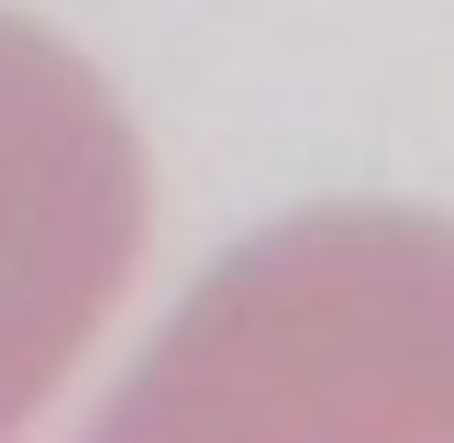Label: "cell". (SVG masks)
<instances>
[{
    "mask_svg": "<svg viewBox=\"0 0 454 443\" xmlns=\"http://www.w3.org/2000/svg\"><path fill=\"white\" fill-rule=\"evenodd\" d=\"M122 432H454V233L333 211L266 233L189 299L155 366L111 399Z\"/></svg>",
    "mask_w": 454,
    "mask_h": 443,
    "instance_id": "obj_1",
    "label": "cell"
},
{
    "mask_svg": "<svg viewBox=\"0 0 454 443\" xmlns=\"http://www.w3.org/2000/svg\"><path fill=\"white\" fill-rule=\"evenodd\" d=\"M145 255V144L89 56L0 12V432L56 399Z\"/></svg>",
    "mask_w": 454,
    "mask_h": 443,
    "instance_id": "obj_2",
    "label": "cell"
}]
</instances>
